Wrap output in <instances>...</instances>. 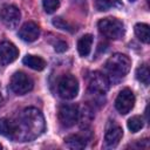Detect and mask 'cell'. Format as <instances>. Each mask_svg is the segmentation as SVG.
I'll return each mask as SVG.
<instances>
[{"label":"cell","mask_w":150,"mask_h":150,"mask_svg":"<svg viewBox=\"0 0 150 150\" xmlns=\"http://www.w3.org/2000/svg\"><path fill=\"white\" fill-rule=\"evenodd\" d=\"M15 135L14 141L28 142L39 137L46 128L45 118L42 112L36 108H26L14 120Z\"/></svg>","instance_id":"cell-1"},{"label":"cell","mask_w":150,"mask_h":150,"mask_svg":"<svg viewBox=\"0 0 150 150\" xmlns=\"http://www.w3.org/2000/svg\"><path fill=\"white\" fill-rule=\"evenodd\" d=\"M130 67H131L130 59L127 55L121 54V53L114 54L105 62V69L109 74V77L114 80H120L124 77L129 73Z\"/></svg>","instance_id":"cell-2"},{"label":"cell","mask_w":150,"mask_h":150,"mask_svg":"<svg viewBox=\"0 0 150 150\" xmlns=\"http://www.w3.org/2000/svg\"><path fill=\"white\" fill-rule=\"evenodd\" d=\"M101 34L110 40H120L124 35V23L117 18H104L97 23Z\"/></svg>","instance_id":"cell-3"},{"label":"cell","mask_w":150,"mask_h":150,"mask_svg":"<svg viewBox=\"0 0 150 150\" xmlns=\"http://www.w3.org/2000/svg\"><path fill=\"white\" fill-rule=\"evenodd\" d=\"M79 93V82L71 74H64L57 82V94L63 100H73Z\"/></svg>","instance_id":"cell-4"},{"label":"cell","mask_w":150,"mask_h":150,"mask_svg":"<svg viewBox=\"0 0 150 150\" xmlns=\"http://www.w3.org/2000/svg\"><path fill=\"white\" fill-rule=\"evenodd\" d=\"M9 87L12 91L15 93L16 95H25L33 89L34 82L27 74L22 71H16L11 77Z\"/></svg>","instance_id":"cell-5"},{"label":"cell","mask_w":150,"mask_h":150,"mask_svg":"<svg viewBox=\"0 0 150 150\" xmlns=\"http://www.w3.org/2000/svg\"><path fill=\"white\" fill-rule=\"evenodd\" d=\"M110 86V81L107 75L101 71H94L88 77V89L91 94L104 95Z\"/></svg>","instance_id":"cell-6"},{"label":"cell","mask_w":150,"mask_h":150,"mask_svg":"<svg viewBox=\"0 0 150 150\" xmlns=\"http://www.w3.org/2000/svg\"><path fill=\"white\" fill-rule=\"evenodd\" d=\"M57 118L61 125H63L64 128L73 127L79 120V107L68 103L60 105L57 110Z\"/></svg>","instance_id":"cell-7"},{"label":"cell","mask_w":150,"mask_h":150,"mask_svg":"<svg viewBox=\"0 0 150 150\" xmlns=\"http://www.w3.org/2000/svg\"><path fill=\"white\" fill-rule=\"evenodd\" d=\"M134 105H135V95H134V93L128 88L121 90L120 94L117 95L116 100H115V107H116L117 111L122 115H127L128 112L131 111Z\"/></svg>","instance_id":"cell-8"},{"label":"cell","mask_w":150,"mask_h":150,"mask_svg":"<svg viewBox=\"0 0 150 150\" xmlns=\"http://www.w3.org/2000/svg\"><path fill=\"white\" fill-rule=\"evenodd\" d=\"M1 20L7 28H15L21 20L20 9L14 5H5L1 9Z\"/></svg>","instance_id":"cell-9"},{"label":"cell","mask_w":150,"mask_h":150,"mask_svg":"<svg viewBox=\"0 0 150 150\" xmlns=\"http://www.w3.org/2000/svg\"><path fill=\"white\" fill-rule=\"evenodd\" d=\"M19 56V50L14 43L4 41L0 43V64L6 66L12 63Z\"/></svg>","instance_id":"cell-10"},{"label":"cell","mask_w":150,"mask_h":150,"mask_svg":"<svg viewBox=\"0 0 150 150\" xmlns=\"http://www.w3.org/2000/svg\"><path fill=\"white\" fill-rule=\"evenodd\" d=\"M40 35V28L35 22L28 21L21 26L19 29V38L26 42H33L38 40Z\"/></svg>","instance_id":"cell-11"},{"label":"cell","mask_w":150,"mask_h":150,"mask_svg":"<svg viewBox=\"0 0 150 150\" xmlns=\"http://www.w3.org/2000/svg\"><path fill=\"white\" fill-rule=\"evenodd\" d=\"M122 136H123L122 128L120 125L112 123V125L111 127H108V129L105 131V136H104L105 145L109 146V148H115L121 142Z\"/></svg>","instance_id":"cell-12"},{"label":"cell","mask_w":150,"mask_h":150,"mask_svg":"<svg viewBox=\"0 0 150 150\" xmlns=\"http://www.w3.org/2000/svg\"><path fill=\"white\" fill-rule=\"evenodd\" d=\"M0 135L13 139L15 135V123L12 118H0Z\"/></svg>","instance_id":"cell-13"},{"label":"cell","mask_w":150,"mask_h":150,"mask_svg":"<svg viewBox=\"0 0 150 150\" xmlns=\"http://www.w3.org/2000/svg\"><path fill=\"white\" fill-rule=\"evenodd\" d=\"M91 45H93V35L86 34L80 38L77 41V50L81 56H88L90 50H91Z\"/></svg>","instance_id":"cell-14"},{"label":"cell","mask_w":150,"mask_h":150,"mask_svg":"<svg viewBox=\"0 0 150 150\" xmlns=\"http://www.w3.org/2000/svg\"><path fill=\"white\" fill-rule=\"evenodd\" d=\"M23 64H26L27 67L34 69V70H42L46 67V62L42 57L36 56V55H26L22 60Z\"/></svg>","instance_id":"cell-15"},{"label":"cell","mask_w":150,"mask_h":150,"mask_svg":"<svg viewBox=\"0 0 150 150\" xmlns=\"http://www.w3.org/2000/svg\"><path fill=\"white\" fill-rule=\"evenodd\" d=\"M64 144L69 149L80 150L86 146V138L82 137L81 135H69L64 138Z\"/></svg>","instance_id":"cell-16"},{"label":"cell","mask_w":150,"mask_h":150,"mask_svg":"<svg viewBox=\"0 0 150 150\" xmlns=\"http://www.w3.org/2000/svg\"><path fill=\"white\" fill-rule=\"evenodd\" d=\"M93 118H94V114H93L91 108L88 104H84V105H82L81 109H79V120L77 121L81 122L82 127L87 128L91 123Z\"/></svg>","instance_id":"cell-17"},{"label":"cell","mask_w":150,"mask_h":150,"mask_svg":"<svg viewBox=\"0 0 150 150\" xmlns=\"http://www.w3.org/2000/svg\"><path fill=\"white\" fill-rule=\"evenodd\" d=\"M135 34L144 43H149L150 40V33H149V26L146 23H136L135 25Z\"/></svg>","instance_id":"cell-18"},{"label":"cell","mask_w":150,"mask_h":150,"mask_svg":"<svg viewBox=\"0 0 150 150\" xmlns=\"http://www.w3.org/2000/svg\"><path fill=\"white\" fill-rule=\"evenodd\" d=\"M95 8L100 12L108 11L120 5V0H94Z\"/></svg>","instance_id":"cell-19"},{"label":"cell","mask_w":150,"mask_h":150,"mask_svg":"<svg viewBox=\"0 0 150 150\" xmlns=\"http://www.w3.org/2000/svg\"><path fill=\"white\" fill-rule=\"evenodd\" d=\"M136 79L142 82L144 86L149 84V80H150V73H149V67L148 64H142L136 69Z\"/></svg>","instance_id":"cell-20"},{"label":"cell","mask_w":150,"mask_h":150,"mask_svg":"<svg viewBox=\"0 0 150 150\" xmlns=\"http://www.w3.org/2000/svg\"><path fill=\"white\" fill-rule=\"evenodd\" d=\"M143 128V120L139 116H132L128 120V129L131 132H137Z\"/></svg>","instance_id":"cell-21"},{"label":"cell","mask_w":150,"mask_h":150,"mask_svg":"<svg viewBox=\"0 0 150 150\" xmlns=\"http://www.w3.org/2000/svg\"><path fill=\"white\" fill-rule=\"evenodd\" d=\"M42 6L46 13L52 14L60 7V0H42Z\"/></svg>","instance_id":"cell-22"},{"label":"cell","mask_w":150,"mask_h":150,"mask_svg":"<svg viewBox=\"0 0 150 150\" xmlns=\"http://www.w3.org/2000/svg\"><path fill=\"white\" fill-rule=\"evenodd\" d=\"M53 25L56 28H59V29L73 32V26L68 21H66L64 19H62V18H55V19H53Z\"/></svg>","instance_id":"cell-23"},{"label":"cell","mask_w":150,"mask_h":150,"mask_svg":"<svg viewBox=\"0 0 150 150\" xmlns=\"http://www.w3.org/2000/svg\"><path fill=\"white\" fill-rule=\"evenodd\" d=\"M53 47H54L55 52H57V53H63L68 49L67 42L61 40V39H55V41L53 42Z\"/></svg>","instance_id":"cell-24"},{"label":"cell","mask_w":150,"mask_h":150,"mask_svg":"<svg viewBox=\"0 0 150 150\" xmlns=\"http://www.w3.org/2000/svg\"><path fill=\"white\" fill-rule=\"evenodd\" d=\"M4 103V95H2V90H1V86H0V107Z\"/></svg>","instance_id":"cell-25"},{"label":"cell","mask_w":150,"mask_h":150,"mask_svg":"<svg viewBox=\"0 0 150 150\" xmlns=\"http://www.w3.org/2000/svg\"><path fill=\"white\" fill-rule=\"evenodd\" d=\"M129 1H130V2H134V1H136V0H129Z\"/></svg>","instance_id":"cell-26"},{"label":"cell","mask_w":150,"mask_h":150,"mask_svg":"<svg viewBox=\"0 0 150 150\" xmlns=\"http://www.w3.org/2000/svg\"><path fill=\"white\" fill-rule=\"evenodd\" d=\"M0 149H2V145H1V144H0Z\"/></svg>","instance_id":"cell-27"}]
</instances>
